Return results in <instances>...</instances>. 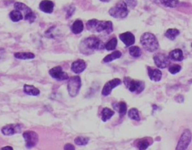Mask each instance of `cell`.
<instances>
[{
    "mask_svg": "<svg viewBox=\"0 0 192 150\" xmlns=\"http://www.w3.org/2000/svg\"><path fill=\"white\" fill-rule=\"evenodd\" d=\"M148 69V75L152 81L154 82H159L162 77V72L157 68H152L150 67L147 68Z\"/></svg>",
    "mask_w": 192,
    "mask_h": 150,
    "instance_id": "obj_16",
    "label": "cell"
},
{
    "mask_svg": "<svg viewBox=\"0 0 192 150\" xmlns=\"http://www.w3.org/2000/svg\"><path fill=\"white\" fill-rule=\"evenodd\" d=\"M14 57L16 59L22 60H33L36 57L34 53H33L29 52H18L14 53Z\"/></svg>",
    "mask_w": 192,
    "mask_h": 150,
    "instance_id": "obj_22",
    "label": "cell"
},
{
    "mask_svg": "<svg viewBox=\"0 0 192 150\" xmlns=\"http://www.w3.org/2000/svg\"><path fill=\"white\" fill-rule=\"evenodd\" d=\"M23 92L29 95L37 96L40 94V90L32 85H24Z\"/></svg>",
    "mask_w": 192,
    "mask_h": 150,
    "instance_id": "obj_23",
    "label": "cell"
},
{
    "mask_svg": "<svg viewBox=\"0 0 192 150\" xmlns=\"http://www.w3.org/2000/svg\"><path fill=\"white\" fill-rule=\"evenodd\" d=\"M49 74L53 79L59 81L65 80L68 79V74L62 70V68L61 66H57L51 68L49 71Z\"/></svg>",
    "mask_w": 192,
    "mask_h": 150,
    "instance_id": "obj_11",
    "label": "cell"
},
{
    "mask_svg": "<svg viewBox=\"0 0 192 150\" xmlns=\"http://www.w3.org/2000/svg\"><path fill=\"white\" fill-rule=\"evenodd\" d=\"M9 17H10L11 20L13 22H19L23 19V15L20 11L14 9V11L10 12L9 14Z\"/></svg>",
    "mask_w": 192,
    "mask_h": 150,
    "instance_id": "obj_25",
    "label": "cell"
},
{
    "mask_svg": "<svg viewBox=\"0 0 192 150\" xmlns=\"http://www.w3.org/2000/svg\"><path fill=\"white\" fill-rule=\"evenodd\" d=\"M123 83L130 92H136L137 94L141 93L145 89V84L143 81L132 79L129 77H125L123 80Z\"/></svg>",
    "mask_w": 192,
    "mask_h": 150,
    "instance_id": "obj_5",
    "label": "cell"
},
{
    "mask_svg": "<svg viewBox=\"0 0 192 150\" xmlns=\"http://www.w3.org/2000/svg\"><path fill=\"white\" fill-rule=\"evenodd\" d=\"M113 107L119 112L120 119L124 117L126 112H127V105H126L125 102L124 101H120L119 103L116 104H113Z\"/></svg>",
    "mask_w": 192,
    "mask_h": 150,
    "instance_id": "obj_20",
    "label": "cell"
},
{
    "mask_svg": "<svg viewBox=\"0 0 192 150\" xmlns=\"http://www.w3.org/2000/svg\"><path fill=\"white\" fill-rule=\"evenodd\" d=\"M180 34V30L177 29H168L165 32V37L171 41H174Z\"/></svg>",
    "mask_w": 192,
    "mask_h": 150,
    "instance_id": "obj_27",
    "label": "cell"
},
{
    "mask_svg": "<svg viewBox=\"0 0 192 150\" xmlns=\"http://www.w3.org/2000/svg\"><path fill=\"white\" fill-rule=\"evenodd\" d=\"M86 62L83 60H77L71 64V71L75 74H81L86 68Z\"/></svg>",
    "mask_w": 192,
    "mask_h": 150,
    "instance_id": "obj_15",
    "label": "cell"
},
{
    "mask_svg": "<svg viewBox=\"0 0 192 150\" xmlns=\"http://www.w3.org/2000/svg\"><path fill=\"white\" fill-rule=\"evenodd\" d=\"M128 115H129V117L131 119H132V120L137 121V122H139V121L140 120L139 111L138 110L136 109V108H132V109L129 110Z\"/></svg>",
    "mask_w": 192,
    "mask_h": 150,
    "instance_id": "obj_29",
    "label": "cell"
},
{
    "mask_svg": "<svg viewBox=\"0 0 192 150\" xmlns=\"http://www.w3.org/2000/svg\"><path fill=\"white\" fill-rule=\"evenodd\" d=\"M100 1L104 2H110V0H100Z\"/></svg>",
    "mask_w": 192,
    "mask_h": 150,
    "instance_id": "obj_39",
    "label": "cell"
},
{
    "mask_svg": "<svg viewBox=\"0 0 192 150\" xmlns=\"http://www.w3.org/2000/svg\"><path fill=\"white\" fill-rule=\"evenodd\" d=\"M182 69V67L180 65H177V64H173V65H171L168 68V71L170 74H176L177 73H179Z\"/></svg>",
    "mask_w": 192,
    "mask_h": 150,
    "instance_id": "obj_33",
    "label": "cell"
},
{
    "mask_svg": "<svg viewBox=\"0 0 192 150\" xmlns=\"http://www.w3.org/2000/svg\"><path fill=\"white\" fill-rule=\"evenodd\" d=\"M89 141V138H86V137H77L74 139L75 144L77 146H86Z\"/></svg>",
    "mask_w": 192,
    "mask_h": 150,
    "instance_id": "obj_32",
    "label": "cell"
},
{
    "mask_svg": "<svg viewBox=\"0 0 192 150\" xmlns=\"http://www.w3.org/2000/svg\"><path fill=\"white\" fill-rule=\"evenodd\" d=\"M126 4H127L128 6L134 8L137 5V1L136 0H126Z\"/></svg>",
    "mask_w": 192,
    "mask_h": 150,
    "instance_id": "obj_35",
    "label": "cell"
},
{
    "mask_svg": "<svg viewBox=\"0 0 192 150\" xmlns=\"http://www.w3.org/2000/svg\"><path fill=\"white\" fill-rule=\"evenodd\" d=\"M114 111L108 107H105L101 111V119L103 122H107L114 115Z\"/></svg>",
    "mask_w": 192,
    "mask_h": 150,
    "instance_id": "obj_26",
    "label": "cell"
},
{
    "mask_svg": "<svg viewBox=\"0 0 192 150\" xmlns=\"http://www.w3.org/2000/svg\"><path fill=\"white\" fill-rule=\"evenodd\" d=\"M191 47H192V44H191Z\"/></svg>",
    "mask_w": 192,
    "mask_h": 150,
    "instance_id": "obj_40",
    "label": "cell"
},
{
    "mask_svg": "<svg viewBox=\"0 0 192 150\" xmlns=\"http://www.w3.org/2000/svg\"><path fill=\"white\" fill-rule=\"evenodd\" d=\"M14 9H17V10L20 11V12H23L24 13V19L27 21L29 22L30 23H33V22L36 20V15L35 14V13L26 5L23 4L22 2H15L14 4Z\"/></svg>",
    "mask_w": 192,
    "mask_h": 150,
    "instance_id": "obj_7",
    "label": "cell"
},
{
    "mask_svg": "<svg viewBox=\"0 0 192 150\" xmlns=\"http://www.w3.org/2000/svg\"><path fill=\"white\" fill-rule=\"evenodd\" d=\"M153 143V140L151 138H144L136 141V147L139 149H146Z\"/></svg>",
    "mask_w": 192,
    "mask_h": 150,
    "instance_id": "obj_18",
    "label": "cell"
},
{
    "mask_svg": "<svg viewBox=\"0 0 192 150\" xmlns=\"http://www.w3.org/2000/svg\"><path fill=\"white\" fill-rule=\"evenodd\" d=\"M2 150H4V149H13V148L11 147V146H5V147L2 148Z\"/></svg>",
    "mask_w": 192,
    "mask_h": 150,
    "instance_id": "obj_38",
    "label": "cell"
},
{
    "mask_svg": "<svg viewBox=\"0 0 192 150\" xmlns=\"http://www.w3.org/2000/svg\"><path fill=\"white\" fill-rule=\"evenodd\" d=\"M23 137L26 142V147L27 149L33 148L38 143V135L33 131H26L23 134Z\"/></svg>",
    "mask_w": 192,
    "mask_h": 150,
    "instance_id": "obj_9",
    "label": "cell"
},
{
    "mask_svg": "<svg viewBox=\"0 0 192 150\" xmlns=\"http://www.w3.org/2000/svg\"><path fill=\"white\" fill-rule=\"evenodd\" d=\"M140 44L149 52H156L159 48V43L156 36L150 32H145L141 36L140 39Z\"/></svg>",
    "mask_w": 192,
    "mask_h": 150,
    "instance_id": "obj_3",
    "label": "cell"
},
{
    "mask_svg": "<svg viewBox=\"0 0 192 150\" xmlns=\"http://www.w3.org/2000/svg\"><path fill=\"white\" fill-rule=\"evenodd\" d=\"M168 57H169V59L170 60L176 62H181L184 59L183 53H182V50H180V49H175V50L170 51L169 53Z\"/></svg>",
    "mask_w": 192,
    "mask_h": 150,
    "instance_id": "obj_19",
    "label": "cell"
},
{
    "mask_svg": "<svg viewBox=\"0 0 192 150\" xmlns=\"http://www.w3.org/2000/svg\"><path fill=\"white\" fill-rule=\"evenodd\" d=\"M82 86L81 78L79 76H74L70 77L68 83V92L71 97H76L78 95Z\"/></svg>",
    "mask_w": 192,
    "mask_h": 150,
    "instance_id": "obj_6",
    "label": "cell"
},
{
    "mask_svg": "<svg viewBox=\"0 0 192 150\" xmlns=\"http://www.w3.org/2000/svg\"><path fill=\"white\" fill-rule=\"evenodd\" d=\"M104 47L101 40L95 36L85 38L80 44V50L84 54H90L93 51L101 50Z\"/></svg>",
    "mask_w": 192,
    "mask_h": 150,
    "instance_id": "obj_2",
    "label": "cell"
},
{
    "mask_svg": "<svg viewBox=\"0 0 192 150\" xmlns=\"http://www.w3.org/2000/svg\"><path fill=\"white\" fill-rule=\"evenodd\" d=\"M122 80L119 78H114V79L108 81L105 85L104 86L103 89H102L101 94L104 96H108L110 93L112 92L113 89L116 88L118 86L121 85Z\"/></svg>",
    "mask_w": 192,
    "mask_h": 150,
    "instance_id": "obj_12",
    "label": "cell"
},
{
    "mask_svg": "<svg viewBox=\"0 0 192 150\" xmlns=\"http://www.w3.org/2000/svg\"><path fill=\"white\" fill-rule=\"evenodd\" d=\"M117 38H113L105 44V48L107 50L110 51V50H114L116 49V46H117Z\"/></svg>",
    "mask_w": 192,
    "mask_h": 150,
    "instance_id": "obj_30",
    "label": "cell"
},
{
    "mask_svg": "<svg viewBox=\"0 0 192 150\" xmlns=\"http://www.w3.org/2000/svg\"><path fill=\"white\" fill-rule=\"evenodd\" d=\"M121 56H122V53L119 50H116V51H114V52L106 56L103 59V63H110V62L113 61V60H117V59H119Z\"/></svg>",
    "mask_w": 192,
    "mask_h": 150,
    "instance_id": "obj_24",
    "label": "cell"
},
{
    "mask_svg": "<svg viewBox=\"0 0 192 150\" xmlns=\"http://www.w3.org/2000/svg\"><path fill=\"white\" fill-rule=\"evenodd\" d=\"M64 149L74 150V149H75V147L73 146V145L71 144V143H67V144L64 146Z\"/></svg>",
    "mask_w": 192,
    "mask_h": 150,
    "instance_id": "obj_36",
    "label": "cell"
},
{
    "mask_svg": "<svg viewBox=\"0 0 192 150\" xmlns=\"http://www.w3.org/2000/svg\"><path fill=\"white\" fill-rule=\"evenodd\" d=\"M191 141V132L189 129H185L181 135L176 149H186Z\"/></svg>",
    "mask_w": 192,
    "mask_h": 150,
    "instance_id": "obj_8",
    "label": "cell"
},
{
    "mask_svg": "<svg viewBox=\"0 0 192 150\" xmlns=\"http://www.w3.org/2000/svg\"><path fill=\"white\" fill-rule=\"evenodd\" d=\"M161 4L168 8H176L180 3L179 0H160Z\"/></svg>",
    "mask_w": 192,
    "mask_h": 150,
    "instance_id": "obj_31",
    "label": "cell"
},
{
    "mask_svg": "<svg viewBox=\"0 0 192 150\" xmlns=\"http://www.w3.org/2000/svg\"><path fill=\"white\" fill-rule=\"evenodd\" d=\"M86 28L92 32H105L107 34H110L113 32V23L111 21L98 20L92 19L86 23Z\"/></svg>",
    "mask_w": 192,
    "mask_h": 150,
    "instance_id": "obj_1",
    "label": "cell"
},
{
    "mask_svg": "<svg viewBox=\"0 0 192 150\" xmlns=\"http://www.w3.org/2000/svg\"><path fill=\"white\" fill-rule=\"evenodd\" d=\"M74 11L75 8L74 7V6H71V7L69 8V9L68 10V12H67V17H68V18L71 17V16L73 15L74 13Z\"/></svg>",
    "mask_w": 192,
    "mask_h": 150,
    "instance_id": "obj_34",
    "label": "cell"
},
{
    "mask_svg": "<svg viewBox=\"0 0 192 150\" xmlns=\"http://www.w3.org/2000/svg\"><path fill=\"white\" fill-rule=\"evenodd\" d=\"M129 9L126 2L123 0H121L116 3L115 6L109 10V14L114 18L123 19L125 18L129 15Z\"/></svg>",
    "mask_w": 192,
    "mask_h": 150,
    "instance_id": "obj_4",
    "label": "cell"
},
{
    "mask_svg": "<svg viewBox=\"0 0 192 150\" xmlns=\"http://www.w3.org/2000/svg\"><path fill=\"white\" fill-rule=\"evenodd\" d=\"M153 60L156 65L161 69L167 68L170 64V60L168 56L164 53H156L153 56Z\"/></svg>",
    "mask_w": 192,
    "mask_h": 150,
    "instance_id": "obj_10",
    "label": "cell"
},
{
    "mask_svg": "<svg viewBox=\"0 0 192 150\" xmlns=\"http://www.w3.org/2000/svg\"><path fill=\"white\" fill-rule=\"evenodd\" d=\"M84 23H83L82 20H77L74 22L73 25H72L71 31L75 35L80 34L84 30Z\"/></svg>",
    "mask_w": 192,
    "mask_h": 150,
    "instance_id": "obj_21",
    "label": "cell"
},
{
    "mask_svg": "<svg viewBox=\"0 0 192 150\" xmlns=\"http://www.w3.org/2000/svg\"><path fill=\"white\" fill-rule=\"evenodd\" d=\"M2 135L5 136H12L17 133H20L21 131V126L20 125H8L4 126L1 130Z\"/></svg>",
    "mask_w": 192,
    "mask_h": 150,
    "instance_id": "obj_13",
    "label": "cell"
},
{
    "mask_svg": "<svg viewBox=\"0 0 192 150\" xmlns=\"http://www.w3.org/2000/svg\"><path fill=\"white\" fill-rule=\"evenodd\" d=\"M129 53L134 58H138L141 56L142 51L141 49L138 47V46H132V47H129Z\"/></svg>",
    "mask_w": 192,
    "mask_h": 150,
    "instance_id": "obj_28",
    "label": "cell"
},
{
    "mask_svg": "<svg viewBox=\"0 0 192 150\" xmlns=\"http://www.w3.org/2000/svg\"><path fill=\"white\" fill-rule=\"evenodd\" d=\"M40 10L47 14H51L53 12L54 3L50 0H43L39 4Z\"/></svg>",
    "mask_w": 192,
    "mask_h": 150,
    "instance_id": "obj_17",
    "label": "cell"
},
{
    "mask_svg": "<svg viewBox=\"0 0 192 150\" xmlns=\"http://www.w3.org/2000/svg\"><path fill=\"white\" fill-rule=\"evenodd\" d=\"M119 39L122 41L126 47H130L135 42V36L130 32H125L119 35Z\"/></svg>",
    "mask_w": 192,
    "mask_h": 150,
    "instance_id": "obj_14",
    "label": "cell"
},
{
    "mask_svg": "<svg viewBox=\"0 0 192 150\" xmlns=\"http://www.w3.org/2000/svg\"><path fill=\"white\" fill-rule=\"evenodd\" d=\"M175 99L178 101V102H180V103H182V102H183V101H184V97L182 96V95H177V97H176Z\"/></svg>",
    "mask_w": 192,
    "mask_h": 150,
    "instance_id": "obj_37",
    "label": "cell"
}]
</instances>
